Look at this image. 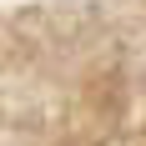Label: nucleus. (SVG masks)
<instances>
[]
</instances>
